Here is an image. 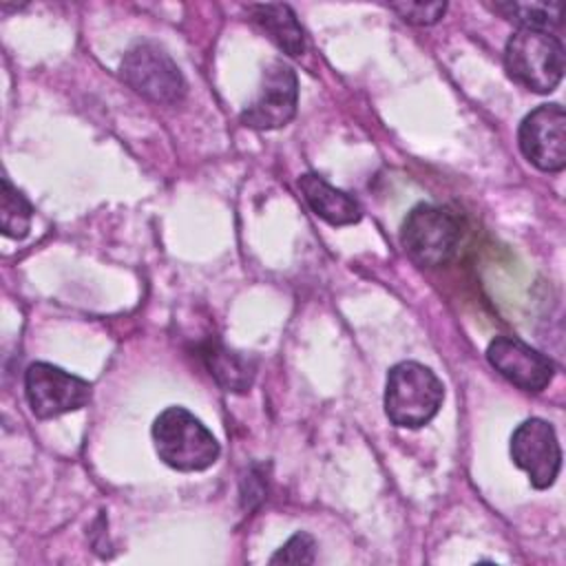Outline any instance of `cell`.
<instances>
[{
  "label": "cell",
  "instance_id": "cell-13",
  "mask_svg": "<svg viewBox=\"0 0 566 566\" xmlns=\"http://www.w3.org/2000/svg\"><path fill=\"white\" fill-rule=\"evenodd\" d=\"M248 13L285 55L296 57L305 51V33L287 4H250Z\"/></svg>",
  "mask_w": 566,
  "mask_h": 566
},
{
  "label": "cell",
  "instance_id": "cell-4",
  "mask_svg": "<svg viewBox=\"0 0 566 566\" xmlns=\"http://www.w3.org/2000/svg\"><path fill=\"white\" fill-rule=\"evenodd\" d=\"M460 217L436 203H418L405 217L400 228V243L411 261L424 268L449 263L460 245Z\"/></svg>",
  "mask_w": 566,
  "mask_h": 566
},
{
  "label": "cell",
  "instance_id": "cell-8",
  "mask_svg": "<svg viewBox=\"0 0 566 566\" xmlns=\"http://www.w3.org/2000/svg\"><path fill=\"white\" fill-rule=\"evenodd\" d=\"M517 142L522 155L544 172L566 166V113L559 104L533 108L520 124Z\"/></svg>",
  "mask_w": 566,
  "mask_h": 566
},
{
  "label": "cell",
  "instance_id": "cell-15",
  "mask_svg": "<svg viewBox=\"0 0 566 566\" xmlns=\"http://www.w3.org/2000/svg\"><path fill=\"white\" fill-rule=\"evenodd\" d=\"M33 208L24 199V195L13 188L9 177L2 179V197H0V226L2 234L9 239H24L31 230Z\"/></svg>",
  "mask_w": 566,
  "mask_h": 566
},
{
  "label": "cell",
  "instance_id": "cell-3",
  "mask_svg": "<svg viewBox=\"0 0 566 566\" xmlns=\"http://www.w3.org/2000/svg\"><path fill=\"white\" fill-rule=\"evenodd\" d=\"M504 66L513 82L533 93H551L564 75V46L557 35L517 29L504 46Z\"/></svg>",
  "mask_w": 566,
  "mask_h": 566
},
{
  "label": "cell",
  "instance_id": "cell-14",
  "mask_svg": "<svg viewBox=\"0 0 566 566\" xmlns=\"http://www.w3.org/2000/svg\"><path fill=\"white\" fill-rule=\"evenodd\" d=\"M493 9L506 20L515 22L520 29L551 31L562 22L559 2H497Z\"/></svg>",
  "mask_w": 566,
  "mask_h": 566
},
{
  "label": "cell",
  "instance_id": "cell-11",
  "mask_svg": "<svg viewBox=\"0 0 566 566\" xmlns=\"http://www.w3.org/2000/svg\"><path fill=\"white\" fill-rule=\"evenodd\" d=\"M298 188L312 212L329 226H352L363 217V208L352 195L334 188L318 175H301Z\"/></svg>",
  "mask_w": 566,
  "mask_h": 566
},
{
  "label": "cell",
  "instance_id": "cell-2",
  "mask_svg": "<svg viewBox=\"0 0 566 566\" xmlns=\"http://www.w3.org/2000/svg\"><path fill=\"white\" fill-rule=\"evenodd\" d=\"M444 385L422 363H396L385 382V413L391 424L405 429L424 427L442 407Z\"/></svg>",
  "mask_w": 566,
  "mask_h": 566
},
{
  "label": "cell",
  "instance_id": "cell-17",
  "mask_svg": "<svg viewBox=\"0 0 566 566\" xmlns=\"http://www.w3.org/2000/svg\"><path fill=\"white\" fill-rule=\"evenodd\" d=\"M389 9L409 24L429 27L444 15L447 4L444 2H396V4H389Z\"/></svg>",
  "mask_w": 566,
  "mask_h": 566
},
{
  "label": "cell",
  "instance_id": "cell-16",
  "mask_svg": "<svg viewBox=\"0 0 566 566\" xmlns=\"http://www.w3.org/2000/svg\"><path fill=\"white\" fill-rule=\"evenodd\" d=\"M316 559V542L310 533L292 535L272 557L270 564H314Z\"/></svg>",
  "mask_w": 566,
  "mask_h": 566
},
{
  "label": "cell",
  "instance_id": "cell-10",
  "mask_svg": "<svg viewBox=\"0 0 566 566\" xmlns=\"http://www.w3.org/2000/svg\"><path fill=\"white\" fill-rule=\"evenodd\" d=\"M486 358L497 374L524 391H542L555 376L548 356L513 336H495L486 347Z\"/></svg>",
  "mask_w": 566,
  "mask_h": 566
},
{
  "label": "cell",
  "instance_id": "cell-7",
  "mask_svg": "<svg viewBox=\"0 0 566 566\" xmlns=\"http://www.w3.org/2000/svg\"><path fill=\"white\" fill-rule=\"evenodd\" d=\"M24 396L35 418H55L91 400V382L51 363H33L24 374Z\"/></svg>",
  "mask_w": 566,
  "mask_h": 566
},
{
  "label": "cell",
  "instance_id": "cell-6",
  "mask_svg": "<svg viewBox=\"0 0 566 566\" xmlns=\"http://www.w3.org/2000/svg\"><path fill=\"white\" fill-rule=\"evenodd\" d=\"M298 104V80L294 69L283 60H272L261 75L252 102L241 111V124L254 130H274L285 126Z\"/></svg>",
  "mask_w": 566,
  "mask_h": 566
},
{
  "label": "cell",
  "instance_id": "cell-5",
  "mask_svg": "<svg viewBox=\"0 0 566 566\" xmlns=\"http://www.w3.org/2000/svg\"><path fill=\"white\" fill-rule=\"evenodd\" d=\"M119 75L135 93L157 104L175 106L186 95V80L179 66L157 44L133 46L119 64Z\"/></svg>",
  "mask_w": 566,
  "mask_h": 566
},
{
  "label": "cell",
  "instance_id": "cell-9",
  "mask_svg": "<svg viewBox=\"0 0 566 566\" xmlns=\"http://www.w3.org/2000/svg\"><path fill=\"white\" fill-rule=\"evenodd\" d=\"M511 458L535 489H548L562 469V449L551 422L528 418L511 436Z\"/></svg>",
  "mask_w": 566,
  "mask_h": 566
},
{
  "label": "cell",
  "instance_id": "cell-1",
  "mask_svg": "<svg viewBox=\"0 0 566 566\" xmlns=\"http://www.w3.org/2000/svg\"><path fill=\"white\" fill-rule=\"evenodd\" d=\"M150 436L159 460L186 473L210 469L221 451L212 431L184 407H166L155 418Z\"/></svg>",
  "mask_w": 566,
  "mask_h": 566
},
{
  "label": "cell",
  "instance_id": "cell-12",
  "mask_svg": "<svg viewBox=\"0 0 566 566\" xmlns=\"http://www.w3.org/2000/svg\"><path fill=\"white\" fill-rule=\"evenodd\" d=\"M201 358L210 371V376L232 394H243L252 387L254 380V360L241 352L228 349L219 340H208L201 347Z\"/></svg>",
  "mask_w": 566,
  "mask_h": 566
}]
</instances>
